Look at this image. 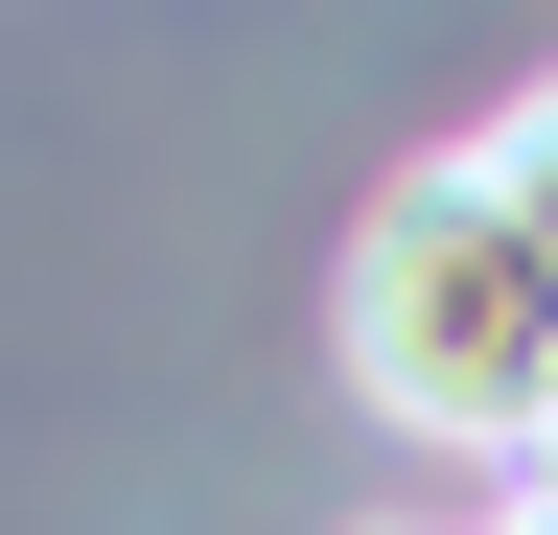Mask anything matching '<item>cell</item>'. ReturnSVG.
Returning a JSON list of instances; mask_svg holds the SVG:
<instances>
[{
    "mask_svg": "<svg viewBox=\"0 0 558 535\" xmlns=\"http://www.w3.org/2000/svg\"><path fill=\"white\" fill-rule=\"evenodd\" d=\"M465 163H488V210H512V233H535V280H558V71H535L512 117H488Z\"/></svg>",
    "mask_w": 558,
    "mask_h": 535,
    "instance_id": "obj_2",
    "label": "cell"
},
{
    "mask_svg": "<svg viewBox=\"0 0 558 535\" xmlns=\"http://www.w3.org/2000/svg\"><path fill=\"white\" fill-rule=\"evenodd\" d=\"M512 535H558V489H512Z\"/></svg>",
    "mask_w": 558,
    "mask_h": 535,
    "instance_id": "obj_3",
    "label": "cell"
},
{
    "mask_svg": "<svg viewBox=\"0 0 558 535\" xmlns=\"http://www.w3.org/2000/svg\"><path fill=\"white\" fill-rule=\"evenodd\" d=\"M535 489H558V420H535Z\"/></svg>",
    "mask_w": 558,
    "mask_h": 535,
    "instance_id": "obj_4",
    "label": "cell"
},
{
    "mask_svg": "<svg viewBox=\"0 0 558 535\" xmlns=\"http://www.w3.org/2000/svg\"><path fill=\"white\" fill-rule=\"evenodd\" d=\"M349 373H373V420H418V442L535 465V420H558V280H535V233L488 210V163H396L373 210H349Z\"/></svg>",
    "mask_w": 558,
    "mask_h": 535,
    "instance_id": "obj_1",
    "label": "cell"
}]
</instances>
